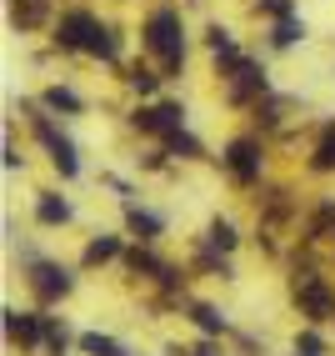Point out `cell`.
<instances>
[{"label": "cell", "instance_id": "1", "mask_svg": "<svg viewBox=\"0 0 335 356\" xmlns=\"http://www.w3.org/2000/svg\"><path fill=\"white\" fill-rule=\"evenodd\" d=\"M140 40H146V51L155 56L160 76H180L185 70V26H180L175 6H155L146 15V26H140Z\"/></svg>", "mask_w": 335, "mask_h": 356}, {"label": "cell", "instance_id": "2", "mask_svg": "<svg viewBox=\"0 0 335 356\" xmlns=\"http://www.w3.org/2000/svg\"><path fill=\"white\" fill-rule=\"evenodd\" d=\"M221 165L230 171L235 186H255L260 181V165H266V151H260L255 136H235L230 146H225V156H221Z\"/></svg>", "mask_w": 335, "mask_h": 356}, {"label": "cell", "instance_id": "3", "mask_svg": "<svg viewBox=\"0 0 335 356\" xmlns=\"http://www.w3.org/2000/svg\"><path fill=\"white\" fill-rule=\"evenodd\" d=\"M295 306L310 321H330L335 316V291L325 286L320 271H295Z\"/></svg>", "mask_w": 335, "mask_h": 356}, {"label": "cell", "instance_id": "4", "mask_svg": "<svg viewBox=\"0 0 335 356\" xmlns=\"http://www.w3.org/2000/svg\"><path fill=\"white\" fill-rule=\"evenodd\" d=\"M130 126H135V131H146V136H160V140H171L175 131H185V106H180V101L140 106V111L130 115Z\"/></svg>", "mask_w": 335, "mask_h": 356}, {"label": "cell", "instance_id": "5", "mask_svg": "<svg viewBox=\"0 0 335 356\" xmlns=\"http://www.w3.org/2000/svg\"><path fill=\"white\" fill-rule=\"evenodd\" d=\"M260 96H266V70H260V60L246 56L235 70H225V101L230 106H250Z\"/></svg>", "mask_w": 335, "mask_h": 356}, {"label": "cell", "instance_id": "6", "mask_svg": "<svg viewBox=\"0 0 335 356\" xmlns=\"http://www.w3.org/2000/svg\"><path fill=\"white\" fill-rule=\"evenodd\" d=\"M31 126H35V136H40V146L45 151H51V161H55V171L70 181V176H76L80 171V156H76V146H70V140L51 126V121H45V115H31Z\"/></svg>", "mask_w": 335, "mask_h": 356}, {"label": "cell", "instance_id": "7", "mask_svg": "<svg viewBox=\"0 0 335 356\" xmlns=\"http://www.w3.org/2000/svg\"><path fill=\"white\" fill-rule=\"evenodd\" d=\"M31 286H35L40 301H60V296H70L76 276H70L60 261H31Z\"/></svg>", "mask_w": 335, "mask_h": 356}, {"label": "cell", "instance_id": "8", "mask_svg": "<svg viewBox=\"0 0 335 356\" xmlns=\"http://www.w3.org/2000/svg\"><path fill=\"white\" fill-rule=\"evenodd\" d=\"M90 31H95V15L90 10H65L55 20V45H60V51H85Z\"/></svg>", "mask_w": 335, "mask_h": 356}, {"label": "cell", "instance_id": "9", "mask_svg": "<svg viewBox=\"0 0 335 356\" xmlns=\"http://www.w3.org/2000/svg\"><path fill=\"white\" fill-rule=\"evenodd\" d=\"M6 337L15 341V346H35L40 337H45V316H35V312H15V306H10V312H6Z\"/></svg>", "mask_w": 335, "mask_h": 356}, {"label": "cell", "instance_id": "10", "mask_svg": "<svg viewBox=\"0 0 335 356\" xmlns=\"http://www.w3.org/2000/svg\"><path fill=\"white\" fill-rule=\"evenodd\" d=\"M126 261H130V271H135V276H151V281H160V286H175V281H180V276L165 266V261H155L151 251H130Z\"/></svg>", "mask_w": 335, "mask_h": 356}, {"label": "cell", "instance_id": "11", "mask_svg": "<svg viewBox=\"0 0 335 356\" xmlns=\"http://www.w3.org/2000/svg\"><path fill=\"white\" fill-rule=\"evenodd\" d=\"M126 226L135 231V241H155V236L165 231V221L151 216V211H146V206H135V201H126Z\"/></svg>", "mask_w": 335, "mask_h": 356}, {"label": "cell", "instance_id": "12", "mask_svg": "<svg viewBox=\"0 0 335 356\" xmlns=\"http://www.w3.org/2000/svg\"><path fill=\"white\" fill-rule=\"evenodd\" d=\"M35 221H40V226H65V221H70V201L55 196V191H40V201H35Z\"/></svg>", "mask_w": 335, "mask_h": 356}, {"label": "cell", "instance_id": "13", "mask_svg": "<svg viewBox=\"0 0 335 356\" xmlns=\"http://www.w3.org/2000/svg\"><path fill=\"white\" fill-rule=\"evenodd\" d=\"M45 15H51V0H10V20L20 31H35Z\"/></svg>", "mask_w": 335, "mask_h": 356}, {"label": "cell", "instance_id": "14", "mask_svg": "<svg viewBox=\"0 0 335 356\" xmlns=\"http://www.w3.org/2000/svg\"><path fill=\"white\" fill-rule=\"evenodd\" d=\"M305 236H310V241H335V201H320V206H316V216H310Z\"/></svg>", "mask_w": 335, "mask_h": 356}, {"label": "cell", "instance_id": "15", "mask_svg": "<svg viewBox=\"0 0 335 356\" xmlns=\"http://www.w3.org/2000/svg\"><path fill=\"white\" fill-rule=\"evenodd\" d=\"M85 56H95V60H115V31L95 20V31H90V40H85Z\"/></svg>", "mask_w": 335, "mask_h": 356}, {"label": "cell", "instance_id": "16", "mask_svg": "<svg viewBox=\"0 0 335 356\" xmlns=\"http://www.w3.org/2000/svg\"><path fill=\"white\" fill-rule=\"evenodd\" d=\"M310 171H335V126L320 131L316 151H310Z\"/></svg>", "mask_w": 335, "mask_h": 356}, {"label": "cell", "instance_id": "17", "mask_svg": "<svg viewBox=\"0 0 335 356\" xmlns=\"http://www.w3.org/2000/svg\"><path fill=\"white\" fill-rule=\"evenodd\" d=\"M121 256V236H95L85 246V266H105V261Z\"/></svg>", "mask_w": 335, "mask_h": 356}, {"label": "cell", "instance_id": "18", "mask_svg": "<svg viewBox=\"0 0 335 356\" xmlns=\"http://www.w3.org/2000/svg\"><path fill=\"white\" fill-rule=\"evenodd\" d=\"M80 351H85V356H130L121 341L101 337V331H85V337H80Z\"/></svg>", "mask_w": 335, "mask_h": 356}, {"label": "cell", "instance_id": "19", "mask_svg": "<svg viewBox=\"0 0 335 356\" xmlns=\"http://www.w3.org/2000/svg\"><path fill=\"white\" fill-rule=\"evenodd\" d=\"M190 321H196V326L205 331V337H221V331H225V316L215 312V306H205V301H196V306H190Z\"/></svg>", "mask_w": 335, "mask_h": 356}, {"label": "cell", "instance_id": "20", "mask_svg": "<svg viewBox=\"0 0 335 356\" xmlns=\"http://www.w3.org/2000/svg\"><path fill=\"white\" fill-rule=\"evenodd\" d=\"M205 241H210L215 251H235V241H241V236H235V226H230L225 216H215V221L205 226Z\"/></svg>", "mask_w": 335, "mask_h": 356}, {"label": "cell", "instance_id": "21", "mask_svg": "<svg viewBox=\"0 0 335 356\" xmlns=\"http://www.w3.org/2000/svg\"><path fill=\"white\" fill-rule=\"evenodd\" d=\"M165 156H180V161H196V156H205L200 151V140L190 136V131H175L171 140H165Z\"/></svg>", "mask_w": 335, "mask_h": 356}, {"label": "cell", "instance_id": "22", "mask_svg": "<svg viewBox=\"0 0 335 356\" xmlns=\"http://www.w3.org/2000/svg\"><path fill=\"white\" fill-rule=\"evenodd\" d=\"M45 106H51V111H70V115L85 111V101H80L70 86H51V90H45Z\"/></svg>", "mask_w": 335, "mask_h": 356}, {"label": "cell", "instance_id": "23", "mask_svg": "<svg viewBox=\"0 0 335 356\" xmlns=\"http://www.w3.org/2000/svg\"><path fill=\"white\" fill-rule=\"evenodd\" d=\"M300 35H305L300 20H295V15H280V20H275V31H270V45H280V51H285V45H295Z\"/></svg>", "mask_w": 335, "mask_h": 356}, {"label": "cell", "instance_id": "24", "mask_svg": "<svg viewBox=\"0 0 335 356\" xmlns=\"http://www.w3.org/2000/svg\"><path fill=\"white\" fill-rule=\"evenodd\" d=\"M126 81H130L135 96H151V90H155L165 76H160V70H151V65H130V76H126Z\"/></svg>", "mask_w": 335, "mask_h": 356}, {"label": "cell", "instance_id": "25", "mask_svg": "<svg viewBox=\"0 0 335 356\" xmlns=\"http://www.w3.org/2000/svg\"><path fill=\"white\" fill-rule=\"evenodd\" d=\"M45 341H51V356H65V341H70V331H65L60 321H51V316H45Z\"/></svg>", "mask_w": 335, "mask_h": 356}, {"label": "cell", "instance_id": "26", "mask_svg": "<svg viewBox=\"0 0 335 356\" xmlns=\"http://www.w3.org/2000/svg\"><path fill=\"white\" fill-rule=\"evenodd\" d=\"M205 45H210L215 56H221V51H230L235 40H230V31H225V26H210V31H205Z\"/></svg>", "mask_w": 335, "mask_h": 356}, {"label": "cell", "instance_id": "27", "mask_svg": "<svg viewBox=\"0 0 335 356\" xmlns=\"http://www.w3.org/2000/svg\"><path fill=\"white\" fill-rule=\"evenodd\" d=\"M295 351H305V356H325V341L316 337V331H300V337H295Z\"/></svg>", "mask_w": 335, "mask_h": 356}, {"label": "cell", "instance_id": "28", "mask_svg": "<svg viewBox=\"0 0 335 356\" xmlns=\"http://www.w3.org/2000/svg\"><path fill=\"white\" fill-rule=\"evenodd\" d=\"M190 356H221V351H215L210 341H200V346H196V351H190Z\"/></svg>", "mask_w": 335, "mask_h": 356}, {"label": "cell", "instance_id": "29", "mask_svg": "<svg viewBox=\"0 0 335 356\" xmlns=\"http://www.w3.org/2000/svg\"><path fill=\"white\" fill-rule=\"evenodd\" d=\"M295 356H305V351H295Z\"/></svg>", "mask_w": 335, "mask_h": 356}]
</instances>
